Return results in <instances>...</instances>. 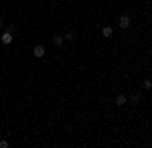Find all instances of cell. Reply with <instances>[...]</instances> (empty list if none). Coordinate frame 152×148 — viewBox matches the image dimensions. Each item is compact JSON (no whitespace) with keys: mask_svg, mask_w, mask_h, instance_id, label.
I'll list each match as a JSON object with an SVG mask.
<instances>
[{"mask_svg":"<svg viewBox=\"0 0 152 148\" xmlns=\"http://www.w3.org/2000/svg\"><path fill=\"white\" fill-rule=\"evenodd\" d=\"M118 26H120V29H130V16L128 14H122V16H120Z\"/></svg>","mask_w":152,"mask_h":148,"instance_id":"6da1fadb","label":"cell"},{"mask_svg":"<svg viewBox=\"0 0 152 148\" xmlns=\"http://www.w3.org/2000/svg\"><path fill=\"white\" fill-rule=\"evenodd\" d=\"M33 55H35V57H45V47L37 45L35 49H33Z\"/></svg>","mask_w":152,"mask_h":148,"instance_id":"7a4b0ae2","label":"cell"},{"mask_svg":"<svg viewBox=\"0 0 152 148\" xmlns=\"http://www.w3.org/2000/svg\"><path fill=\"white\" fill-rule=\"evenodd\" d=\"M126 102H128V97H126L124 93H120V95H116V106H118V108L126 106Z\"/></svg>","mask_w":152,"mask_h":148,"instance_id":"3957f363","label":"cell"},{"mask_svg":"<svg viewBox=\"0 0 152 148\" xmlns=\"http://www.w3.org/2000/svg\"><path fill=\"white\" fill-rule=\"evenodd\" d=\"M10 43H12V33L6 31V33L2 34V45H10Z\"/></svg>","mask_w":152,"mask_h":148,"instance_id":"277c9868","label":"cell"},{"mask_svg":"<svg viewBox=\"0 0 152 148\" xmlns=\"http://www.w3.org/2000/svg\"><path fill=\"white\" fill-rule=\"evenodd\" d=\"M51 41H53V45H57V47H61L63 43H65V39H63L61 34H53V39H51Z\"/></svg>","mask_w":152,"mask_h":148,"instance_id":"5b68a950","label":"cell"},{"mask_svg":"<svg viewBox=\"0 0 152 148\" xmlns=\"http://www.w3.org/2000/svg\"><path fill=\"white\" fill-rule=\"evenodd\" d=\"M102 34L107 39V37H112V34H114V29H112V26H104V29H102Z\"/></svg>","mask_w":152,"mask_h":148,"instance_id":"8992f818","label":"cell"},{"mask_svg":"<svg viewBox=\"0 0 152 148\" xmlns=\"http://www.w3.org/2000/svg\"><path fill=\"white\" fill-rule=\"evenodd\" d=\"M142 89H152V79L150 77H146V79L142 81Z\"/></svg>","mask_w":152,"mask_h":148,"instance_id":"52a82bcc","label":"cell"},{"mask_svg":"<svg viewBox=\"0 0 152 148\" xmlns=\"http://www.w3.org/2000/svg\"><path fill=\"white\" fill-rule=\"evenodd\" d=\"M130 102H132V103H138V102H140V95H138V93L130 95Z\"/></svg>","mask_w":152,"mask_h":148,"instance_id":"ba28073f","label":"cell"},{"mask_svg":"<svg viewBox=\"0 0 152 148\" xmlns=\"http://www.w3.org/2000/svg\"><path fill=\"white\" fill-rule=\"evenodd\" d=\"M10 144H8V140H0V148H8Z\"/></svg>","mask_w":152,"mask_h":148,"instance_id":"9c48e42d","label":"cell"},{"mask_svg":"<svg viewBox=\"0 0 152 148\" xmlns=\"http://www.w3.org/2000/svg\"><path fill=\"white\" fill-rule=\"evenodd\" d=\"M73 37H75V34H73V33H67V34H65V37H63V39H65V41H73Z\"/></svg>","mask_w":152,"mask_h":148,"instance_id":"30bf717a","label":"cell"},{"mask_svg":"<svg viewBox=\"0 0 152 148\" xmlns=\"http://www.w3.org/2000/svg\"><path fill=\"white\" fill-rule=\"evenodd\" d=\"M0 29H2V21H0Z\"/></svg>","mask_w":152,"mask_h":148,"instance_id":"8fae6325","label":"cell"}]
</instances>
